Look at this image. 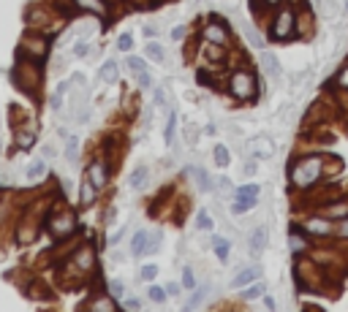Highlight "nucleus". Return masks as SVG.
Returning a JSON list of instances; mask_svg holds the SVG:
<instances>
[{
    "instance_id": "5",
    "label": "nucleus",
    "mask_w": 348,
    "mask_h": 312,
    "mask_svg": "<svg viewBox=\"0 0 348 312\" xmlns=\"http://www.w3.org/2000/svg\"><path fill=\"white\" fill-rule=\"evenodd\" d=\"M291 36H297V8H277V14L269 22V38L288 41Z\"/></svg>"
},
{
    "instance_id": "27",
    "label": "nucleus",
    "mask_w": 348,
    "mask_h": 312,
    "mask_svg": "<svg viewBox=\"0 0 348 312\" xmlns=\"http://www.w3.org/2000/svg\"><path fill=\"white\" fill-rule=\"evenodd\" d=\"M288 247H291L294 255H302V252L307 250V242L302 239V234H299V231H291V234H288Z\"/></svg>"
},
{
    "instance_id": "38",
    "label": "nucleus",
    "mask_w": 348,
    "mask_h": 312,
    "mask_svg": "<svg viewBox=\"0 0 348 312\" xmlns=\"http://www.w3.org/2000/svg\"><path fill=\"white\" fill-rule=\"evenodd\" d=\"M161 242H164V234H161V231H155V234L150 236V245H147V255H155V252L161 250Z\"/></svg>"
},
{
    "instance_id": "37",
    "label": "nucleus",
    "mask_w": 348,
    "mask_h": 312,
    "mask_svg": "<svg viewBox=\"0 0 348 312\" xmlns=\"http://www.w3.org/2000/svg\"><path fill=\"white\" fill-rule=\"evenodd\" d=\"M245 36H248V41H251V46H253V49H261V46H264V41H261V36L256 33V27L245 25Z\"/></svg>"
},
{
    "instance_id": "16",
    "label": "nucleus",
    "mask_w": 348,
    "mask_h": 312,
    "mask_svg": "<svg viewBox=\"0 0 348 312\" xmlns=\"http://www.w3.org/2000/svg\"><path fill=\"white\" fill-rule=\"evenodd\" d=\"M248 245H251V252L253 255H261L266 247V228L264 225H259V228L251 231V236H248Z\"/></svg>"
},
{
    "instance_id": "46",
    "label": "nucleus",
    "mask_w": 348,
    "mask_h": 312,
    "mask_svg": "<svg viewBox=\"0 0 348 312\" xmlns=\"http://www.w3.org/2000/svg\"><path fill=\"white\" fill-rule=\"evenodd\" d=\"M259 193H261L259 185H242V187L237 190V195H259Z\"/></svg>"
},
{
    "instance_id": "14",
    "label": "nucleus",
    "mask_w": 348,
    "mask_h": 312,
    "mask_svg": "<svg viewBox=\"0 0 348 312\" xmlns=\"http://www.w3.org/2000/svg\"><path fill=\"white\" fill-rule=\"evenodd\" d=\"M95 198H98V187L90 182V177L85 174L82 185H79V204H82V206H92V204H95Z\"/></svg>"
},
{
    "instance_id": "31",
    "label": "nucleus",
    "mask_w": 348,
    "mask_h": 312,
    "mask_svg": "<svg viewBox=\"0 0 348 312\" xmlns=\"http://www.w3.org/2000/svg\"><path fill=\"white\" fill-rule=\"evenodd\" d=\"M144 52H147V57H150L153 62H164V57H166L164 46H161V44H155V41H150V44H147V49H144Z\"/></svg>"
},
{
    "instance_id": "2",
    "label": "nucleus",
    "mask_w": 348,
    "mask_h": 312,
    "mask_svg": "<svg viewBox=\"0 0 348 312\" xmlns=\"http://www.w3.org/2000/svg\"><path fill=\"white\" fill-rule=\"evenodd\" d=\"M38 65H41V62L16 55V62H14V68H11V82H14V87L19 92H25V95H36V92L41 90L44 73H41Z\"/></svg>"
},
{
    "instance_id": "47",
    "label": "nucleus",
    "mask_w": 348,
    "mask_h": 312,
    "mask_svg": "<svg viewBox=\"0 0 348 312\" xmlns=\"http://www.w3.org/2000/svg\"><path fill=\"white\" fill-rule=\"evenodd\" d=\"M155 106H158V109H169V98H166L164 90H155Z\"/></svg>"
},
{
    "instance_id": "21",
    "label": "nucleus",
    "mask_w": 348,
    "mask_h": 312,
    "mask_svg": "<svg viewBox=\"0 0 348 312\" xmlns=\"http://www.w3.org/2000/svg\"><path fill=\"white\" fill-rule=\"evenodd\" d=\"M313 33V16L310 11H297V36L307 38Z\"/></svg>"
},
{
    "instance_id": "30",
    "label": "nucleus",
    "mask_w": 348,
    "mask_h": 312,
    "mask_svg": "<svg viewBox=\"0 0 348 312\" xmlns=\"http://www.w3.org/2000/svg\"><path fill=\"white\" fill-rule=\"evenodd\" d=\"M98 73H101L103 82H114V79H117V62H114V60H106V62L101 65V71H98Z\"/></svg>"
},
{
    "instance_id": "7",
    "label": "nucleus",
    "mask_w": 348,
    "mask_h": 312,
    "mask_svg": "<svg viewBox=\"0 0 348 312\" xmlns=\"http://www.w3.org/2000/svg\"><path fill=\"white\" fill-rule=\"evenodd\" d=\"M201 41L218 44V46H229L231 44V27H229V22L212 16V19L201 27Z\"/></svg>"
},
{
    "instance_id": "19",
    "label": "nucleus",
    "mask_w": 348,
    "mask_h": 312,
    "mask_svg": "<svg viewBox=\"0 0 348 312\" xmlns=\"http://www.w3.org/2000/svg\"><path fill=\"white\" fill-rule=\"evenodd\" d=\"M147 245H150V234L147 231H136L131 239V255H147Z\"/></svg>"
},
{
    "instance_id": "52",
    "label": "nucleus",
    "mask_w": 348,
    "mask_h": 312,
    "mask_svg": "<svg viewBox=\"0 0 348 312\" xmlns=\"http://www.w3.org/2000/svg\"><path fill=\"white\" fill-rule=\"evenodd\" d=\"M242 171H245L248 177H253V174H256V163H253V160H248V163H245V169H242Z\"/></svg>"
},
{
    "instance_id": "51",
    "label": "nucleus",
    "mask_w": 348,
    "mask_h": 312,
    "mask_svg": "<svg viewBox=\"0 0 348 312\" xmlns=\"http://www.w3.org/2000/svg\"><path fill=\"white\" fill-rule=\"evenodd\" d=\"M338 236L340 239H348V220H343V225H338Z\"/></svg>"
},
{
    "instance_id": "32",
    "label": "nucleus",
    "mask_w": 348,
    "mask_h": 312,
    "mask_svg": "<svg viewBox=\"0 0 348 312\" xmlns=\"http://www.w3.org/2000/svg\"><path fill=\"white\" fill-rule=\"evenodd\" d=\"M25 174H27V179H41L46 174V163H44V160H33V163L27 166Z\"/></svg>"
},
{
    "instance_id": "11",
    "label": "nucleus",
    "mask_w": 348,
    "mask_h": 312,
    "mask_svg": "<svg viewBox=\"0 0 348 312\" xmlns=\"http://www.w3.org/2000/svg\"><path fill=\"white\" fill-rule=\"evenodd\" d=\"M248 152H251L253 160H266V158H272V155H275V144H272V138L259 136V138H251Z\"/></svg>"
},
{
    "instance_id": "48",
    "label": "nucleus",
    "mask_w": 348,
    "mask_h": 312,
    "mask_svg": "<svg viewBox=\"0 0 348 312\" xmlns=\"http://www.w3.org/2000/svg\"><path fill=\"white\" fill-rule=\"evenodd\" d=\"M185 36H188V30H185V25H177V27H174V30H172V38H174V41H182Z\"/></svg>"
},
{
    "instance_id": "49",
    "label": "nucleus",
    "mask_w": 348,
    "mask_h": 312,
    "mask_svg": "<svg viewBox=\"0 0 348 312\" xmlns=\"http://www.w3.org/2000/svg\"><path fill=\"white\" fill-rule=\"evenodd\" d=\"M286 0H259V5H264V8H277V5H283Z\"/></svg>"
},
{
    "instance_id": "10",
    "label": "nucleus",
    "mask_w": 348,
    "mask_h": 312,
    "mask_svg": "<svg viewBox=\"0 0 348 312\" xmlns=\"http://www.w3.org/2000/svg\"><path fill=\"white\" fill-rule=\"evenodd\" d=\"M71 3H74L77 11L101 16V19H109V16H112V5H109V0H71Z\"/></svg>"
},
{
    "instance_id": "12",
    "label": "nucleus",
    "mask_w": 348,
    "mask_h": 312,
    "mask_svg": "<svg viewBox=\"0 0 348 312\" xmlns=\"http://www.w3.org/2000/svg\"><path fill=\"white\" fill-rule=\"evenodd\" d=\"M87 177H90V182L95 185L98 190L101 187H106V182H109V169H106V163H103V160H92L90 166H87V171H85Z\"/></svg>"
},
{
    "instance_id": "13",
    "label": "nucleus",
    "mask_w": 348,
    "mask_h": 312,
    "mask_svg": "<svg viewBox=\"0 0 348 312\" xmlns=\"http://www.w3.org/2000/svg\"><path fill=\"white\" fill-rule=\"evenodd\" d=\"M261 65H264V73L272 79V82H280L283 79V68H280V60H277L272 52H261Z\"/></svg>"
},
{
    "instance_id": "39",
    "label": "nucleus",
    "mask_w": 348,
    "mask_h": 312,
    "mask_svg": "<svg viewBox=\"0 0 348 312\" xmlns=\"http://www.w3.org/2000/svg\"><path fill=\"white\" fill-rule=\"evenodd\" d=\"M182 288H185V291H193V288H196V277H193V269H190V266L182 269Z\"/></svg>"
},
{
    "instance_id": "43",
    "label": "nucleus",
    "mask_w": 348,
    "mask_h": 312,
    "mask_svg": "<svg viewBox=\"0 0 348 312\" xmlns=\"http://www.w3.org/2000/svg\"><path fill=\"white\" fill-rule=\"evenodd\" d=\"M71 55H74V57H85V55H87V38H79V41H74Z\"/></svg>"
},
{
    "instance_id": "28",
    "label": "nucleus",
    "mask_w": 348,
    "mask_h": 312,
    "mask_svg": "<svg viewBox=\"0 0 348 312\" xmlns=\"http://www.w3.org/2000/svg\"><path fill=\"white\" fill-rule=\"evenodd\" d=\"M212 158H215V163L220 166V169H226V166L231 163V152H229V147H226V144H218V147L212 149Z\"/></svg>"
},
{
    "instance_id": "25",
    "label": "nucleus",
    "mask_w": 348,
    "mask_h": 312,
    "mask_svg": "<svg viewBox=\"0 0 348 312\" xmlns=\"http://www.w3.org/2000/svg\"><path fill=\"white\" fill-rule=\"evenodd\" d=\"M264 282H251V285H245V291H242V299H245V302H256V299H264Z\"/></svg>"
},
{
    "instance_id": "20",
    "label": "nucleus",
    "mask_w": 348,
    "mask_h": 312,
    "mask_svg": "<svg viewBox=\"0 0 348 312\" xmlns=\"http://www.w3.org/2000/svg\"><path fill=\"white\" fill-rule=\"evenodd\" d=\"M256 204H259V195H237V201L231 204V212H234V215H245V212H251Z\"/></svg>"
},
{
    "instance_id": "8",
    "label": "nucleus",
    "mask_w": 348,
    "mask_h": 312,
    "mask_svg": "<svg viewBox=\"0 0 348 312\" xmlns=\"http://www.w3.org/2000/svg\"><path fill=\"white\" fill-rule=\"evenodd\" d=\"M68 269H71L77 277L92 274V271H95V250H92V245L79 247V250L71 255V261H68Z\"/></svg>"
},
{
    "instance_id": "35",
    "label": "nucleus",
    "mask_w": 348,
    "mask_h": 312,
    "mask_svg": "<svg viewBox=\"0 0 348 312\" xmlns=\"http://www.w3.org/2000/svg\"><path fill=\"white\" fill-rule=\"evenodd\" d=\"M147 296H150V302H155V304H164L166 299H169V291H164V288H158V285H150Z\"/></svg>"
},
{
    "instance_id": "4",
    "label": "nucleus",
    "mask_w": 348,
    "mask_h": 312,
    "mask_svg": "<svg viewBox=\"0 0 348 312\" xmlns=\"http://www.w3.org/2000/svg\"><path fill=\"white\" fill-rule=\"evenodd\" d=\"M16 55L27 57V60H36V62H44L46 55H49V38L41 30H25L19 38V46H16Z\"/></svg>"
},
{
    "instance_id": "33",
    "label": "nucleus",
    "mask_w": 348,
    "mask_h": 312,
    "mask_svg": "<svg viewBox=\"0 0 348 312\" xmlns=\"http://www.w3.org/2000/svg\"><path fill=\"white\" fill-rule=\"evenodd\" d=\"M174 130H177V114L169 112V120H166V130H164V138H166V144H174Z\"/></svg>"
},
{
    "instance_id": "24",
    "label": "nucleus",
    "mask_w": 348,
    "mask_h": 312,
    "mask_svg": "<svg viewBox=\"0 0 348 312\" xmlns=\"http://www.w3.org/2000/svg\"><path fill=\"white\" fill-rule=\"evenodd\" d=\"M87 307H90V310H103V312H114V310H117V299H114V296H95Z\"/></svg>"
},
{
    "instance_id": "53",
    "label": "nucleus",
    "mask_w": 348,
    "mask_h": 312,
    "mask_svg": "<svg viewBox=\"0 0 348 312\" xmlns=\"http://www.w3.org/2000/svg\"><path fill=\"white\" fill-rule=\"evenodd\" d=\"M144 36H147V38H155V36H158V27H155V25L144 27Z\"/></svg>"
},
{
    "instance_id": "22",
    "label": "nucleus",
    "mask_w": 348,
    "mask_h": 312,
    "mask_svg": "<svg viewBox=\"0 0 348 312\" xmlns=\"http://www.w3.org/2000/svg\"><path fill=\"white\" fill-rule=\"evenodd\" d=\"M212 250H215V255H218V261H229V255H231V242L229 239H223V236H212Z\"/></svg>"
},
{
    "instance_id": "34",
    "label": "nucleus",
    "mask_w": 348,
    "mask_h": 312,
    "mask_svg": "<svg viewBox=\"0 0 348 312\" xmlns=\"http://www.w3.org/2000/svg\"><path fill=\"white\" fill-rule=\"evenodd\" d=\"M207 293H210V285H201V288H196V293H193V296H190V302L185 304V307H188V310L199 307V304H201V302H204V299H207Z\"/></svg>"
},
{
    "instance_id": "56",
    "label": "nucleus",
    "mask_w": 348,
    "mask_h": 312,
    "mask_svg": "<svg viewBox=\"0 0 348 312\" xmlns=\"http://www.w3.org/2000/svg\"><path fill=\"white\" fill-rule=\"evenodd\" d=\"M125 307H128V310H136L139 302H136V299H128V302H125Z\"/></svg>"
},
{
    "instance_id": "6",
    "label": "nucleus",
    "mask_w": 348,
    "mask_h": 312,
    "mask_svg": "<svg viewBox=\"0 0 348 312\" xmlns=\"http://www.w3.org/2000/svg\"><path fill=\"white\" fill-rule=\"evenodd\" d=\"M77 215H74L71 209H52L49 215H46V228H49L52 239H66V236H71L74 231H77Z\"/></svg>"
},
{
    "instance_id": "54",
    "label": "nucleus",
    "mask_w": 348,
    "mask_h": 312,
    "mask_svg": "<svg viewBox=\"0 0 348 312\" xmlns=\"http://www.w3.org/2000/svg\"><path fill=\"white\" fill-rule=\"evenodd\" d=\"M264 304H266V310H272V312H275V310H277V304H275V299H269V296H264Z\"/></svg>"
},
{
    "instance_id": "23",
    "label": "nucleus",
    "mask_w": 348,
    "mask_h": 312,
    "mask_svg": "<svg viewBox=\"0 0 348 312\" xmlns=\"http://www.w3.org/2000/svg\"><path fill=\"white\" fill-rule=\"evenodd\" d=\"M147 177H150L147 166H136V169H133V174H131V179H128L131 190H142L144 185H147Z\"/></svg>"
},
{
    "instance_id": "17",
    "label": "nucleus",
    "mask_w": 348,
    "mask_h": 312,
    "mask_svg": "<svg viewBox=\"0 0 348 312\" xmlns=\"http://www.w3.org/2000/svg\"><path fill=\"white\" fill-rule=\"evenodd\" d=\"M185 174H188V177H196V185H199L201 190H207V193H212V190H215V182H212L210 174H207L204 169H199V166H190Z\"/></svg>"
},
{
    "instance_id": "1",
    "label": "nucleus",
    "mask_w": 348,
    "mask_h": 312,
    "mask_svg": "<svg viewBox=\"0 0 348 312\" xmlns=\"http://www.w3.org/2000/svg\"><path fill=\"white\" fill-rule=\"evenodd\" d=\"M324 163H327V158H321V155H302V158H297L291 163V169H288L291 187L297 190L316 187L324 179Z\"/></svg>"
},
{
    "instance_id": "29",
    "label": "nucleus",
    "mask_w": 348,
    "mask_h": 312,
    "mask_svg": "<svg viewBox=\"0 0 348 312\" xmlns=\"http://www.w3.org/2000/svg\"><path fill=\"white\" fill-rule=\"evenodd\" d=\"M77 155H79V138L66 136V160L68 163H77Z\"/></svg>"
},
{
    "instance_id": "40",
    "label": "nucleus",
    "mask_w": 348,
    "mask_h": 312,
    "mask_svg": "<svg viewBox=\"0 0 348 312\" xmlns=\"http://www.w3.org/2000/svg\"><path fill=\"white\" fill-rule=\"evenodd\" d=\"M109 296H114V299H123V293H125V285H123V280H112L109 282Z\"/></svg>"
},
{
    "instance_id": "26",
    "label": "nucleus",
    "mask_w": 348,
    "mask_h": 312,
    "mask_svg": "<svg viewBox=\"0 0 348 312\" xmlns=\"http://www.w3.org/2000/svg\"><path fill=\"white\" fill-rule=\"evenodd\" d=\"M68 87H71V82H60V84H57V90H55V95L49 98V106L55 109V112H60V109H63V101H66Z\"/></svg>"
},
{
    "instance_id": "42",
    "label": "nucleus",
    "mask_w": 348,
    "mask_h": 312,
    "mask_svg": "<svg viewBox=\"0 0 348 312\" xmlns=\"http://www.w3.org/2000/svg\"><path fill=\"white\" fill-rule=\"evenodd\" d=\"M125 65H128L131 68V71H147V62H144L142 60V57H128V60H125Z\"/></svg>"
},
{
    "instance_id": "3",
    "label": "nucleus",
    "mask_w": 348,
    "mask_h": 312,
    "mask_svg": "<svg viewBox=\"0 0 348 312\" xmlns=\"http://www.w3.org/2000/svg\"><path fill=\"white\" fill-rule=\"evenodd\" d=\"M229 95L240 103L256 101L259 95V84H256V73L251 68H237L229 76Z\"/></svg>"
},
{
    "instance_id": "44",
    "label": "nucleus",
    "mask_w": 348,
    "mask_h": 312,
    "mask_svg": "<svg viewBox=\"0 0 348 312\" xmlns=\"http://www.w3.org/2000/svg\"><path fill=\"white\" fill-rule=\"evenodd\" d=\"M136 82H139V87H142V90H150V87H153V76H150L147 71H139V73H136Z\"/></svg>"
},
{
    "instance_id": "55",
    "label": "nucleus",
    "mask_w": 348,
    "mask_h": 312,
    "mask_svg": "<svg viewBox=\"0 0 348 312\" xmlns=\"http://www.w3.org/2000/svg\"><path fill=\"white\" fill-rule=\"evenodd\" d=\"M340 87H346V90H348V68H346L343 73H340Z\"/></svg>"
},
{
    "instance_id": "18",
    "label": "nucleus",
    "mask_w": 348,
    "mask_h": 312,
    "mask_svg": "<svg viewBox=\"0 0 348 312\" xmlns=\"http://www.w3.org/2000/svg\"><path fill=\"white\" fill-rule=\"evenodd\" d=\"M259 277H261V269H259V266L242 269L240 274H237L234 280H231V285H234V288H245V285H251V282H256Z\"/></svg>"
},
{
    "instance_id": "45",
    "label": "nucleus",
    "mask_w": 348,
    "mask_h": 312,
    "mask_svg": "<svg viewBox=\"0 0 348 312\" xmlns=\"http://www.w3.org/2000/svg\"><path fill=\"white\" fill-rule=\"evenodd\" d=\"M131 46H133V36H131V33H123V36H120V38H117V49H123V52H128V49H131Z\"/></svg>"
},
{
    "instance_id": "50",
    "label": "nucleus",
    "mask_w": 348,
    "mask_h": 312,
    "mask_svg": "<svg viewBox=\"0 0 348 312\" xmlns=\"http://www.w3.org/2000/svg\"><path fill=\"white\" fill-rule=\"evenodd\" d=\"M166 291H169V296L174 299V296H179V291H182V288H179V282H169V285H166Z\"/></svg>"
},
{
    "instance_id": "36",
    "label": "nucleus",
    "mask_w": 348,
    "mask_h": 312,
    "mask_svg": "<svg viewBox=\"0 0 348 312\" xmlns=\"http://www.w3.org/2000/svg\"><path fill=\"white\" fill-rule=\"evenodd\" d=\"M196 228L199 231H210V228H215V223H212V215H207L204 209L196 215Z\"/></svg>"
},
{
    "instance_id": "9",
    "label": "nucleus",
    "mask_w": 348,
    "mask_h": 312,
    "mask_svg": "<svg viewBox=\"0 0 348 312\" xmlns=\"http://www.w3.org/2000/svg\"><path fill=\"white\" fill-rule=\"evenodd\" d=\"M302 231L307 236H316V239H329V236L338 234V225L329 220L327 215H313L302 223Z\"/></svg>"
},
{
    "instance_id": "41",
    "label": "nucleus",
    "mask_w": 348,
    "mask_h": 312,
    "mask_svg": "<svg viewBox=\"0 0 348 312\" xmlns=\"http://www.w3.org/2000/svg\"><path fill=\"white\" fill-rule=\"evenodd\" d=\"M155 277H158V266H155V263H147V266H142V280H144V282H153Z\"/></svg>"
},
{
    "instance_id": "15",
    "label": "nucleus",
    "mask_w": 348,
    "mask_h": 312,
    "mask_svg": "<svg viewBox=\"0 0 348 312\" xmlns=\"http://www.w3.org/2000/svg\"><path fill=\"white\" fill-rule=\"evenodd\" d=\"M324 215L329 220H348V198H340V201H332V204L324 206Z\"/></svg>"
}]
</instances>
